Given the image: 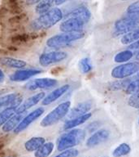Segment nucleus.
Here are the masks:
<instances>
[{
    "label": "nucleus",
    "mask_w": 139,
    "mask_h": 157,
    "mask_svg": "<svg viewBox=\"0 0 139 157\" xmlns=\"http://www.w3.org/2000/svg\"><path fill=\"white\" fill-rule=\"evenodd\" d=\"M128 48H129V50L133 52H137V53L139 52V40L134 42L133 44H129V47H128Z\"/></svg>",
    "instance_id": "obj_35"
},
{
    "label": "nucleus",
    "mask_w": 139,
    "mask_h": 157,
    "mask_svg": "<svg viewBox=\"0 0 139 157\" xmlns=\"http://www.w3.org/2000/svg\"><path fill=\"white\" fill-rule=\"evenodd\" d=\"M102 157H107V156H102Z\"/></svg>",
    "instance_id": "obj_42"
},
{
    "label": "nucleus",
    "mask_w": 139,
    "mask_h": 157,
    "mask_svg": "<svg viewBox=\"0 0 139 157\" xmlns=\"http://www.w3.org/2000/svg\"><path fill=\"white\" fill-rule=\"evenodd\" d=\"M41 1H42V0H30V2L31 3H38Z\"/></svg>",
    "instance_id": "obj_38"
},
{
    "label": "nucleus",
    "mask_w": 139,
    "mask_h": 157,
    "mask_svg": "<svg viewBox=\"0 0 139 157\" xmlns=\"http://www.w3.org/2000/svg\"><path fill=\"white\" fill-rule=\"evenodd\" d=\"M46 142V139L42 137H34L25 142L24 148L27 151H36Z\"/></svg>",
    "instance_id": "obj_21"
},
{
    "label": "nucleus",
    "mask_w": 139,
    "mask_h": 157,
    "mask_svg": "<svg viewBox=\"0 0 139 157\" xmlns=\"http://www.w3.org/2000/svg\"><path fill=\"white\" fill-rule=\"evenodd\" d=\"M138 124H139V119H138Z\"/></svg>",
    "instance_id": "obj_40"
},
{
    "label": "nucleus",
    "mask_w": 139,
    "mask_h": 157,
    "mask_svg": "<svg viewBox=\"0 0 139 157\" xmlns=\"http://www.w3.org/2000/svg\"><path fill=\"white\" fill-rule=\"evenodd\" d=\"M115 34L121 35L137 29L139 27V17L136 16H128L119 19L115 23Z\"/></svg>",
    "instance_id": "obj_5"
},
{
    "label": "nucleus",
    "mask_w": 139,
    "mask_h": 157,
    "mask_svg": "<svg viewBox=\"0 0 139 157\" xmlns=\"http://www.w3.org/2000/svg\"><path fill=\"white\" fill-rule=\"evenodd\" d=\"M84 23L75 18H67L59 25V29L63 33L82 31Z\"/></svg>",
    "instance_id": "obj_11"
},
{
    "label": "nucleus",
    "mask_w": 139,
    "mask_h": 157,
    "mask_svg": "<svg viewBox=\"0 0 139 157\" xmlns=\"http://www.w3.org/2000/svg\"><path fill=\"white\" fill-rule=\"evenodd\" d=\"M70 101H66L64 102L60 103L41 120L40 125L41 127L46 128L55 124L56 123H58L59 120H61L68 115L70 110Z\"/></svg>",
    "instance_id": "obj_4"
},
{
    "label": "nucleus",
    "mask_w": 139,
    "mask_h": 157,
    "mask_svg": "<svg viewBox=\"0 0 139 157\" xmlns=\"http://www.w3.org/2000/svg\"><path fill=\"white\" fill-rule=\"evenodd\" d=\"M139 72V62L133 61L128 63L121 64L116 66L112 70V77L118 79H124L129 76L134 75Z\"/></svg>",
    "instance_id": "obj_6"
},
{
    "label": "nucleus",
    "mask_w": 139,
    "mask_h": 157,
    "mask_svg": "<svg viewBox=\"0 0 139 157\" xmlns=\"http://www.w3.org/2000/svg\"><path fill=\"white\" fill-rule=\"evenodd\" d=\"M85 138V132L80 128H73L59 136L56 141V146L59 151L72 149L80 144Z\"/></svg>",
    "instance_id": "obj_1"
},
{
    "label": "nucleus",
    "mask_w": 139,
    "mask_h": 157,
    "mask_svg": "<svg viewBox=\"0 0 139 157\" xmlns=\"http://www.w3.org/2000/svg\"><path fill=\"white\" fill-rule=\"evenodd\" d=\"M19 107L18 105H10L7 106L0 111V127H2V125L9 120L10 118H12L14 115L16 114L17 108Z\"/></svg>",
    "instance_id": "obj_22"
},
{
    "label": "nucleus",
    "mask_w": 139,
    "mask_h": 157,
    "mask_svg": "<svg viewBox=\"0 0 139 157\" xmlns=\"http://www.w3.org/2000/svg\"><path fill=\"white\" fill-rule=\"evenodd\" d=\"M68 0H55V5H62L63 3L66 2Z\"/></svg>",
    "instance_id": "obj_36"
},
{
    "label": "nucleus",
    "mask_w": 139,
    "mask_h": 157,
    "mask_svg": "<svg viewBox=\"0 0 139 157\" xmlns=\"http://www.w3.org/2000/svg\"><path fill=\"white\" fill-rule=\"evenodd\" d=\"M128 103L131 107L139 109V92L132 94L131 97L129 98Z\"/></svg>",
    "instance_id": "obj_32"
},
{
    "label": "nucleus",
    "mask_w": 139,
    "mask_h": 157,
    "mask_svg": "<svg viewBox=\"0 0 139 157\" xmlns=\"http://www.w3.org/2000/svg\"><path fill=\"white\" fill-rule=\"evenodd\" d=\"M132 81L130 79H118L112 81L107 85V88L111 91H119L126 88Z\"/></svg>",
    "instance_id": "obj_24"
},
{
    "label": "nucleus",
    "mask_w": 139,
    "mask_h": 157,
    "mask_svg": "<svg viewBox=\"0 0 139 157\" xmlns=\"http://www.w3.org/2000/svg\"><path fill=\"white\" fill-rule=\"evenodd\" d=\"M92 108V102L90 101H86L83 102L78 103L77 105L72 108L68 114V119H74V118L80 117L82 115L89 113L90 109Z\"/></svg>",
    "instance_id": "obj_14"
},
{
    "label": "nucleus",
    "mask_w": 139,
    "mask_h": 157,
    "mask_svg": "<svg viewBox=\"0 0 139 157\" xmlns=\"http://www.w3.org/2000/svg\"><path fill=\"white\" fill-rule=\"evenodd\" d=\"M24 113L14 115L12 118H10L4 124L2 125V131L5 132H10L12 131H14L15 128L19 125V124L21 122V120L24 119Z\"/></svg>",
    "instance_id": "obj_19"
},
{
    "label": "nucleus",
    "mask_w": 139,
    "mask_h": 157,
    "mask_svg": "<svg viewBox=\"0 0 139 157\" xmlns=\"http://www.w3.org/2000/svg\"><path fill=\"white\" fill-rule=\"evenodd\" d=\"M68 57L67 52L63 51H53L42 53L39 57V63L42 66H48L59 63Z\"/></svg>",
    "instance_id": "obj_7"
},
{
    "label": "nucleus",
    "mask_w": 139,
    "mask_h": 157,
    "mask_svg": "<svg viewBox=\"0 0 139 157\" xmlns=\"http://www.w3.org/2000/svg\"><path fill=\"white\" fill-rule=\"evenodd\" d=\"M54 4L55 0H42L37 4L35 11L37 14H44L48 12L49 10H51Z\"/></svg>",
    "instance_id": "obj_25"
},
{
    "label": "nucleus",
    "mask_w": 139,
    "mask_h": 157,
    "mask_svg": "<svg viewBox=\"0 0 139 157\" xmlns=\"http://www.w3.org/2000/svg\"><path fill=\"white\" fill-rule=\"evenodd\" d=\"M44 112H45V110H44L43 107L37 108L36 110H33L32 112H30L29 114L24 116V119L21 120V122L20 123L19 125L15 128L13 132L15 133H20L22 131H24V129H26L32 123H34L35 120L41 117V115H43Z\"/></svg>",
    "instance_id": "obj_9"
},
{
    "label": "nucleus",
    "mask_w": 139,
    "mask_h": 157,
    "mask_svg": "<svg viewBox=\"0 0 139 157\" xmlns=\"http://www.w3.org/2000/svg\"><path fill=\"white\" fill-rule=\"evenodd\" d=\"M84 36H85V33L83 31L56 34V35L49 38L46 40V46L51 48H62L69 46L73 42L82 39L84 38Z\"/></svg>",
    "instance_id": "obj_3"
},
{
    "label": "nucleus",
    "mask_w": 139,
    "mask_h": 157,
    "mask_svg": "<svg viewBox=\"0 0 139 157\" xmlns=\"http://www.w3.org/2000/svg\"><path fill=\"white\" fill-rule=\"evenodd\" d=\"M41 71L40 70H35V69H22L18 70L13 74L10 75V79L13 82H23V81L29 80L32 77L38 75Z\"/></svg>",
    "instance_id": "obj_13"
},
{
    "label": "nucleus",
    "mask_w": 139,
    "mask_h": 157,
    "mask_svg": "<svg viewBox=\"0 0 139 157\" xmlns=\"http://www.w3.org/2000/svg\"><path fill=\"white\" fill-rule=\"evenodd\" d=\"M21 103L22 97L18 93H9L0 97V108L14 105L20 106Z\"/></svg>",
    "instance_id": "obj_17"
},
{
    "label": "nucleus",
    "mask_w": 139,
    "mask_h": 157,
    "mask_svg": "<svg viewBox=\"0 0 139 157\" xmlns=\"http://www.w3.org/2000/svg\"><path fill=\"white\" fill-rule=\"evenodd\" d=\"M90 17H91V12L87 7L84 6L76 8L68 15V18H75L83 22L84 24L87 23L90 21Z\"/></svg>",
    "instance_id": "obj_16"
},
{
    "label": "nucleus",
    "mask_w": 139,
    "mask_h": 157,
    "mask_svg": "<svg viewBox=\"0 0 139 157\" xmlns=\"http://www.w3.org/2000/svg\"><path fill=\"white\" fill-rule=\"evenodd\" d=\"M79 69L81 73L87 74L92 71L93 66L90 58L85 57L79 61Z\"/></svg>",
    "instance_id": "obj_29"
},
{
    "label": "nucleus",
    "mask_w": 139,
    "mask_h": 157,
    "mask_svg": "<svg viewBox=\"0 0 139 157\" xmlns=\"http://www.w3.org/2000/svg\"><path fill=\"white\" fill-rule=\"evenodd\" d=\"M100 123L98 122V121H94V122H92L91 124L87 126V130L90 132H96V130L98 127H99Z\"/></svg>",
    "instance_id": "obj_34"
},
{
    "label": "nucleus",
    "mask_w": 139,
    "mask_h": 157,
    "mask_svg": "<svg viewBox=\"0 0 139 157\" xmlns=\"http://www.w3.org/2000/svg\"><path fill=\"white\" fill-rule=\"evenodd\" d=\"M58 84V80L52 78H34L24 85V88L28 90H37V89H49L55 87Z\"/></svg>",
    "instance_id": "obj_8"
},
{
    "label": "nucleus",
    "mask_w": 139,
    "mask_h": 157,
    "mask_svg": "<svg viewBox=\"0 0 139 157\" xmlns=\"http://www.w3.org/2000/svg\"><path fill=\"white\" fill-rule=\"evenodd\" d=\"M139 92V79L132 81L129 85L125 88V93L128 94H134V93Z\"/></svg>",
    "instance_id": "obj_31"
},
{
    "label": "nucleus",
    "mask_w": 139,
    "mask_h": 157,
    "mask_svg": "<svg viewBox=\"0 0 139 157\" xmlns=\"http://www.w3.org/2000/svg\"><path fill=\"white\" fill-rule=\"evenodd\" d=\"M133 56H134V52L129 49H127V50L118 52L115 56L114 61L117 63H124V62L129 61L130 59H132Z\"/></svg>",
    "instance_id": "obj_28"
},
{
    "label": "nucleus",
    "mask_w": 139,
    "mask_h": 157,
    "mask_svg": "<svg viewBox=\"0 0 139 157\" xmlns=\"http://www.w3.org/2000/svg\"><path fill=\"white\" fill-rule=\"evenodd\" d=\"M63 19V12L58 7H54L44 14L39 16L32 22V26L35 29H50Z\"/></svg>",
    "instance_id": "obj_2"
},
{
    "label": "nucleus",
    "mask_w": 139,
    "mask_h": 157,
    "mask_svg": "<svg viewBox=\"0 0 139 157\" xmlns=\"http://www.w3.org/2000/svg\"><path fill=\"white\" fill-rule=\"evenodd\" d=\"M69 88H70L69 84H64V85L59 87L56 89L52 91L50 94L46 96L41 101V104L43 105H48L51 103L55 102V101L58 100L59 98H60L63 94H65L68 91Z\"/></svg>",
    "instance_id": "obj_15"
},
{
    "label": "nucleus",
    "mask_w": 139,
    "mask_h": 157,
    "mask_svg": "<svg viewBox=\"0 0 139 157\" xmlns=\"http://www.w3.org/2000/svg\"><path fill=\"white\" fill-rule=\"evenodd\" d=\"M110 137V132L107 129H99L94 132L86 141L88 147H94L107 142Z\"/></svg>",
    "instance_id": "obj_10"
},
{
    "label": "nucleus",
    "mask_w": 139,
    "mask_h": 157,
    "mask_svg": "<svg viewBox=\"0 0 139 157\" xmlns=\"http://www.w3.org/2000/svg\"><path fill=\"white\" fill-rule=\"evenodd\" d=\"M46 97V93L43 92L38 93L35 94L34 96L29 97V98H27L26 100L22 101V103L20 105V106L17 108L16 114H23L28 110H29L30 108L37 105L39 101L41 100H43V98Z\"/></svg>",
    "instance_id": "obj_12"
},
{
    "label": "nucleus",
    "mask_w": 139,
    "mask_h": 157,
    "mask_svg": "<svg viewBox=\"0 0 139 157\" xmlns=\"http://www.w3.org/2000/svg\"><path fill=\"white\" fill-rule=\"evenodd\" d=\"M92 116V114L91 113H87L85 115H82V116H80V117L74 118V119H71V120H68V121H66L64 125H63V129L64 130H71L75 128L76 127H77L79 125L82 124L84 123H85L87 121L90 117Z\"/></svg>",
    "instance_id": "obj_20"
},
{
    "label": "nucleus",
    "mask_w": 139,
    "mask_h": 157,
    "mask_svg": "<svg viewBox=\"0 0 139 157\" xmlns=\"http://www.w3.org/2000/svg\"><path fill=\"white\" fill-rule=\"evenodd\" d=\"M136 78H138V79H139V72H138V73H137Z\"/></svg>",
    "instance_id": "obj_39"
},
{
    "label": "nucleus",
    "mask_w": 139,
    "mask_h": 157,
    "mask_svg": "<svg viewBox=\"0 0 139 157\" xmlns=\"http://www.w3.org/2000/svg\"><path fill=\"white\" fill-rule=\"evenodd\" d=\"M55 148L53 142H45L38 150L34 153L35 157H48L52 153Z\"/></svg>",
    "instance_id": "obj_23"
},
{
    "label": "nucleus",
    "mask_w": 139,
    "mask_h": 157,
    "mask_svg": "<svg viewBox=\"0 0 139 157\" xmlns=\"http://www.w3.org/2000/svg\"><path fill=\"white\" fill-rule=\"evenodd\" d=\"M78 154H79L78 150L72 148V149L63 151L61 152L60 154L56 155L55 157H77L78 155Z\"/></svg>",
    "instance_id": "obj_33"
},
{
    "label": "nucleus",
    "mask_w": 139,
    "mask_h": 157,
    "mask_svg": "<svg viewBox=\"0 0 139 157\" xmlns=\"http://www.w3.org/2000/svg\"><path fill=\"white\" fill-rule=\"evenodd\" d=\"M122 1H125V0H122Z\"/></svg>",
    "instance_id": "obj_41"
},
{
    "label": "nucleus",
    "mask_w": 139,
    "mask_h": 157,
    "mask_svg": "<svg viewBox=\"0 0 139 157\" xmlns=\"http://www.w3.org/2000/svg\"><path fill=\"white\" fill-rule=\"evenodd\" d=\"M0 63L3 66H7V67H9V68L18 69V70H22L24 67H26L27 66V62H25L23 60L9 57V56L2 57L0 59Z\"/></svg>",
    "instance_id": "obj_18"
},
{
    "label": "nucleus",
    "mask_w": 139,
    "mask_h": 157,
    "mask_svg": "<svg viewBox=\"0 0 139 157\" xmlns=\"http://www.w3.org/2000/svg\"><path fill=\"white\" fill-rule=\"evenodd\" d=\"M128 16H136L139 15V1L134 2L129 5L126 10Z\"/></svg>",
    "instance_id": "obj_30"
},
{
    "label": "nucleus",
    "mask_w": 139,
    "mask_h": 157,
    "mask_svg": "<svg viewBox=\"0 0 139 157\" xmlns=\"http://www.w3.org/2000/svg\"><path fill=\"white\" fill-rule=\"evenodd\" d=\"M137 40H139V29H134L133 31L124 34L120 39V42L122 44L127 45V44H133Z\"/></svg>",
    "instance_id": "obj_26"
},
{
    "label": "nucleus",
    "mask_w": 139,
    "mask_h": 157,
    "mask_svg": "<svg viewBox=\"0 0 139 157\" xmlns=\"http://www.w3.org/2000/svg\"><path fill=\"white\" fill-rule=\"evenodd\" d=\"M131 151V147L128 143L123 142L118 146L112 152V155L114 157H123L129 155Z\"/></svg>",
    "instance_id": "obj_27"
},
{
    "label": "nucleus",
    "mask_w": 139,
    "mask_h": 157,
    "mask_svg": "<svg viewBox=\"0 0 139 157\" xmlns=\"http://www.w3.org/2000/svg\"><path fill=\"white\" fill-rule=\"evenodd\" d=\"M5 78V75L3 73V71L0 69V83H2V81L4 80Z\"/></svg>",
    "instance_id": "obj_37"
}]
</instances>
